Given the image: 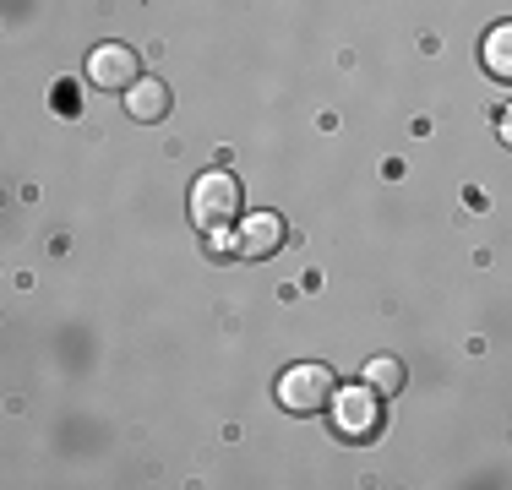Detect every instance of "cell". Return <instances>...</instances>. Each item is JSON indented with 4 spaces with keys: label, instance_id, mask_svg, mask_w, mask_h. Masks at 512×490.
Returning <instances> with one entry per match:
<instances>
[{
    "label": "cell",
    "instance_id": "obj_1",
    "mask_svg": "<svg viewBox=\"0 0 512 490\" xmlns=\"http://www.w3.org/2000/svg\"><path fill=\"white\" fill-rule=\"evenodd\" d=\"M191 218H197V229H207V235L240 224V180L229 169L197 175V186H191Z\"/></svg>",
    "mask_w": 512,
    "mask_h": 490
},
{
    "label": "cell",
    "instance_id": "obj_2",
    "mask_svg": "<svg viewBox=\"0 0 512 490\" xmlns=\"http://www.w3.org/2000/svg\"><path fill=\"white\" fill-rule=\"evenodd\" d=\"M333 392H338V376L327 371V365H289L284 376H278V409H289V414H322L327 403H333Z\"/></svg>",
    "mask_w": 512,
    "mask_h": 490
},
{
    "label": "cell",
    "instance_id": "obj_3",
    "mask_svg": "<svg viewBox=\"0 0 512 490\" xmlns=\"http://www.w3.org/2000/svg\"><path fill=\"white\" fill-rule=\"evenodd\" d=\"M333 431L344 441H371L382 431V392L371 387H338L333 392Z\"/></svg>",
    "mask_w": 512,
    "mask_h": 490
},
{
    "label": "cell",
    "instance_id": "obj_4",
    "mask_svg": "<svg viewBox=\"0 0 512 490\" xmlns=\"http://www.w3.org/2000/svg\"><path fill=\"white\" fill-rule=\"evenodd\" d=\"M88 82H93V88H104V93L137 88V82H142L137 49H131V44H99V49L88 55Z\"/></svg>",
    "mask_w": 512,
    "mask_h": 490
},
{
    "label": "cell",
    "instance_id": "obj_5",
    "mask_svg": "<svg viewBox=\"0 0 512 490\" xmlns=\"http://www.w3.org/2000/svg\"><path fill=\"white\" fill-rule=\"evenodd\" d=\"M278 245H284V218L278 213H251V218H240L235 224V251L240 256H273Z\"/></svg>",
    "mask_w": 512,
    "mask_h": 490
},
{
    "label": "cell",
    "instance_id": "obj_6",
    "mask_svg": "<svg viewBox=\"0 0 512 490\" xmlns=\"http://www.w3.org/2000/svg\"><path fill=\"white\" fill-rule=\"evenodd\" d=\"M126 115L131 120H164L169 115V88H164V82L142 77L137 88H126Z\"/></svg>",
    "mask_w": 512,
    "mask_h": 490
},
{
    "label": "cell",
    "instance_id": "obj_7",
    "mask_svg": "<svg viewBox=\"0 0 512 490\" xmlns=\"http://www.w3.org/2000/svg\"><path fill=\"white\" fill-rule=\"evenodd\" d=\"M480 55H485V71H491L496 82H512V22H496V28L485 33Z\"/></svg>",
    "mask_w": 512,
    "mask_h": 490
},
{
    "label": "cell",
    "instance_id": "obj_8",
    "mask_svg": "<svg viewBox=\"0 0 512 490\" xmlns=\"http://www.w3.org/2000/svg\"><path fill=\"white\" fill-rule=\"evenodd\" d=\"M365 387L382 392V398L404 392V360H393V354H376V360H365Z\"/></svg>",
    "mask_w": 512,
    "mask_h": 490
},
{
    "label": "cell",
    "instance_id": "obj_9",
    "mask_svg": "<svg viewBox=\"0 0 512 490\" xmlns=\"http://www.w3.org/2000/svg\"><path fill=\"white\" fill-rule=\"evenodd\" d=\"M502 142H507V147H512V104H507V109H502Z\"/></svg>",
    "mask_w": 512,
    "mask_h": 490
}]
</instances>
